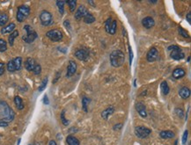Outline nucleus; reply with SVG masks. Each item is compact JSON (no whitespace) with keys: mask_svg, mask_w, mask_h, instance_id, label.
<instances>
[{"mask_svg":"<svg viewBox=\"0 0 191 145\" xmlns=\"http://www.w3.org/2000/svg\"><path fill=\"white\" fill-rule=\"evenodd\" d=\"M188 131L186 130L183 134V136H182V144H186L187 143V140H188Z\"/></svg>","mask_w":191,"mask_h":145,"instance_id":"e433bc0d","label":"nucleus"},{"mask_svg":"<svg viewBox=\"0 0 191 145\" xmlns=\"http://www.w3.org/2000/svg\"><path fill=\"white\" fill-rule=\"evenodd\" d=\"M142 25L144 26L145 28L150 29V28L154 27L155 21H154V19L151 17H145V19H143V20H142Z\"/></svg>","mask_w":191,"mask_h":145,"instance_id":"dca6fc26","label":"nucleus"},{"mask_svg":"<svg viewBox=\"0 0 191 145\" xmlns=\"http://www.w3.org/2000/svg\"><path fill=\"white\" fill-rule=\"evenodd\" d=\"M30 14V8L27 5H20L18 7L17 11V20L19 22H23Z\"/></svg>","mask_w":191,"mask_h":145,"instance_id":"39448f33","label":"nucleus"},{"mask_svg":"<svg viewBox=\"0 0 191 145\" xmlns=\"http://www.w3.org/2000/svg\"><path fill=\"white\" fill-rule=\"evenodd\" d=\"M7 126H8V123L4 122H2L1 120H0V127H2V128H5V127H7Z\"/></svg>","mask_w":191,"mask_h":145,"instance_id":"a19ab883","label":"nucleus"},{"mask_svg":"<svg viewBox=\"0 0 191 145\" xmlns=\"http://www.w3.org/2000/svg\"><path fill=\"white\" fill-rule=\"evenodd\" d=\"M8 20H9V17L6 13H0V27H4L8 22Z\"/></svg>","mask_w":191,"mask_h":145,"instance_id":"bb28decb","label":"nucleus"},{"mask_svg":"<svg viewBox=\"0 0 191 145\" xmlns=\"http://www.w3.org/2000/svg\"><path fill=\"white\" fill-rule=\"evenodd\" d=\"M14 103H15V106L19 110H22L24 108V104H23L22 99L20 98L19 96H16L14 98Z\"/></svg>","mask_w":191,"mask_h":145,"instance_id":"a878e982","label":"nucleus"},{"mask_svg":"<svg viewBox=\"0 0 191 145\" xmlns=\"http://www.w3.org/2000/svg\"><path fill=\"white\" fill-rule=\"evenodd\" d=\"M65 3L69 5L70 11H71V13H73V11H75V9H76V6H77V2L74 1V0H72V1H67Z\"/></svg>","mask_w":191,"mask_h":145,"instance_id":"7c9ffc66","label":"nucleus"},{"mask_svg":"<svg viewBox=\"0 0 191 145\" xmlns=\"http://www.w3.org/2000/svg\"><path fill=\"white\" fill-rule=\"evenodd\" d=\"M151 133V130L144 127V126H138L135 128V134L137 137L144 139L150 136V134Z\"/></svg>","mask_w":191,"mask_h":145,"instance_id":"9d476101","label":"nucleus"},{"mask_svg":"<svg viewBox=\"0 0 191 145\" xmlns=\"http://www.w3.org/2000/svg\"><path fill=\"white\" fill-rule=\"evenodd\" d=\"M47 84H48V78H45L43 79L42 84H41V86L39 87V92H42V91L46 88Z\"/></svg>","mask_w":191,"mask_h":145,"instance_id":"c9c22d12","label":"nucleus"},{"mask_svg":"<svg viewBox=\"0 0 191 145\" xmlns=\"http://www.w3.org/2000/svg\"><path fill=\"white\" fill-rule=\"evenodd\" d=\"M40 20L42 26L48 27L53 23V17L52 14L48 11H42L40 14Z\"/></svg>","mask_w":191,"mask_h":145,"instance_id":"6e6552de","label":"nucleus"},{"mask_svg":"<svg viewBox=\"0 0 191 145\" xmlns=\"http://www.w3.org/2000/svg\"><path fill=\"white\" fill-rule=\"evenodd\" d=\"M7 49V42L4 39H0V52H5Z\"/></svg>","mask_w":191,"mask_h":145,"instance_id":"c756f323","label":"nucleus"},{"mask_svg":"<svg viewBox=\"0 0 191 145\" xmlns=\"http://www.w3.org/2000/svg\"><path fill=\"white\" fill-rule=\"evenodd\" d=\"M7 70L10 71V72H14L15 71V68H14V65H13V60H11V61L8 62V63H7Z\"/></svg>","mask_w":191,"mask_h":145,"instance_id":"72a5a7b5","label":"nucleus"},{"mask_svg":"<svg viewBox=\"0 0 191 145\" xmlns=\"http://www.w3.org/2000/svg\"><path fill=\"white\" fill-rule=\"evenodd\" d=\"M90 100L88 98H86V97H84L82 100V105H83V109H84V111L86 113L87 112V106H88V103H89Z\"/></svg>","mask_w":191,"mask_h":145,"instance_id":"2f4dec72","label":"nucleus"},{"mask_svg":"<svg viewBox=\"0 0 191 145\" xmlns=\"http://www.w3.org/2000/svg\"><path fill=\"white\" fill-rule=\"evenodd\" d=\"M83 19H84V21H85L86 24H92V23H93V22L95 21V18H94L91 13L86 14Z\"/></svg>","mask_w":191,"mask_h":145,"instance_id":"cd10ccee","label":"nucleus"},{"mask_svg":"<svg viewBox=\"0 0 191 145\" xmlns=\"http://www.w3.org/2000/svg\"><path fill=\"white\" fill-rule=\"evenodd\" d=\"M15 117V113L7 102L0 100V120L4 122L9 123L13 122Z\"/></svg>","mask_w":191,"mask_h":145,"instance_id":"f257e3e1","label":"nucleus"},{"mask_svg":"<svg viewBox=\"0 0 191 145\" xmlns=\"http://www.w3.org/2000/svg\"><path fill=\"white\" fill-rule=\"evenodd\" d=\"M185 75H186V72L182 68H177L173 71V77L175 79H180V78H183Z\"/></svg>","mask_w":191,"mask_h":145,"instance_id":"a211bd4d","label":"nucleus"},{"mask_svg":"<svg viewBox=\"0 0 191 145\" xmlns=\"http://www.w3.org/2000/svg\"><path fill=\"white\" fill-rule=\"evenodd\" d=\"M24 29H25V31L27 32V34L23 36L22 40L27 43H32L35 39L37 38V36H38L37 33L35 32L34 29L29 25H26L24 27Z\"/></svg>","mask_w":191,"mask_h":145,"instance_id":"20e7f679","label":"nucleus"},{"mask_svg":"<svg viewBox=\"0 0 191 145\" xmlns=\"http://www.w3.org/2000/svg\"><path fill=\"white\" fill-rule=\"evenodd\" d=\"M49 145H57V144H56V141H54V140H51V141H50V143H49Z\"/></svg>","mask_w":191,"mask_h":145,"instance_id":"c03bdc74","label":"nucleus"},{"mask_svg":"<svg viewBox=\"0 0 191 145\" xmlns=\"http://www.w3.org/2000/svg\"><path fill=\"white\" fill-rule=\"evenodd\" d=\"M29 145H41L39 142H34V143H31V144H29Z\"/></svg>","mask_w":191,"mask_h":145,"instance_id":"a18cd8bd","label":"nucleus"},{"mask_svg":"<svg viewBox=\"0 0 191 145\" xmlns=\"http://www.w3.org/2000/svg\"><path fill=\"white\" fill-rule=\"evenodd\" d=\"M61 120H62V123L64 125V126H68L69 125V122L67 120V119L65 118V111L64 110V111H62V113H61Z\"/></svg>","mask_w":191,"mask_h":145,"instance_id":"473e14b6","label":"nucleus"},{"mask_svg":"<svg viewBox=\"0 0 191 145\" xmlns=\"http://www.w3.org/2000/svg\"><path fill=\"white\" fill-rule=\"evenodd\" d=\"M129 64H131V63H132V59H133V52H132V49H131L130 47H129Z\"/></svg>","mask_w":191,"mask_h":145,"instance_id":"58836bf2","label":"nucleus"},{"mask_svg":"<svg viewBox=\"0 0 191 145\" xmlns=\"http://www.w3.org/2000/svg\"><path fill=\"white\" fill-rule=\"evenodd\" d=\"M122 126H123V124H117V125H115V128H114V129H121L122 128Z\"/></svg>","mask_w":191,"mask_h":145,"instance_id":"37998d69","label":"nucleus"},{"mask_svg":"<svg viewBox=\"0 0 191 145\" xmlns=\"http://www.w3.org/2000/svg\"><path fill=\"white\" fill-rule=\"evenodd\" d=\"M187 20L188 21V23H191V13H188L187 14Z\"/></svg>","mask_w":191,"mask_h":145,"instance_id":"79ce46f5","label":"nucleus"},{"mask_svg":"<svg viewBox=\"0 0 191 145\" xmlns=\"http://www.w3.org/2000/svg\"><path fill=\"white\" fill-rule=\"evenodd\" d=\"M5 72V63H0V76H2Z\"/></svg>","mask_w":191,"mask_h":145,"instance_id":"4c0bfd02","label":"nucleus"},{"mask_svg":"<svg viewBox=\"0 0 191 145\" xmlns=\"http://www.w3.org/2000/svg\"><path fill=\"white\" fill-rule=\"evenodd\" d=\"M160 90H161V92L163 93V95H168L170 92V88L168 86V83L166 81H163L160 84Z\"/></svg>","mask_w":191,"mask_h":145,"instance_id":"b1692460","label":"nucleus"},{"mask_svg":"<svg viewBox=\"0 0 191 145\" xmlns=\"http://www.w3.org/2000/svg\"><path fill=\"white\" fill-rule=\"evenodd\" d=\"M105 28H106L107 33H109L110 34H115L116 32V28H117L116 20H114L111 18H109L105 22Z\"/></svg>","mask_w":191,"mask_h":145,"instance_id":"9b49d317","label":"nucleus"},{"mask_svg":"<svg viewBox=\"0 0 191 145\" xmlns=\"http://www.w3.org/2000/svg\"><path fill=\"white\" fill-rule=\"evenodd\" d=\"M15 27H16V25L14 23H10L8 24L7 26L4 27L2 29H1V33L2 34H7V33H11L14 30H15Z\"/></svg>","mask_w":191,"mask_h":145,"instance_id":"f3484780","label":"nucleus"},{"mask_svg":"<svg viewBox=\"0 0 191 145\" xmlns=\"http://www.w3.org/2000/svg\"><path fill=\"white\" fill-rule=\"evenodd\" d=\"M179 95H180L182 99L187 100L190 96V90L188 87H182L180 91H179Z\"/></svg>","mask_w":191,"mask_h":145,"instance_id":"aec40b11","label":"nucleus"},{"mask_svg":"<svg viewBox=\"0 0 191 145\" xmlns=\"http://www.w3.org/2000/svg\"><path fill=\"white\" fill-rule=\"evenodd\" d=\"M46 36L50 41H56H56H60L63 39V37H64L63 33L60 30H58V29H52V30L48 31L46 33Z\"/></svg>","mask_w":191,"mask_h":145,"instance_id":"0eeeda50","label":"nucleus"},{"mask_svg":"<svg viewBox=\"0 0 191 145\" xmlns=\"http://www.w3.org/2000/svg\"><path fill=\"white\" fill-rule=\"evenodd\" d=\"M13 65H14V68H15V71L17 70H19L21 69V66H22V58L21 57H16L14 59H13Z\"/></svg>","mask_w":191,"mask_h":145,"instance_id":"5701e85b","label":"nucleus"},{"mask_svg":"<svg viewBox=\"0 0 191 145\" xmlns=\"http://www.w3.org/2000/svg\"><path fill=\"white\" fill-rule=\"evenodd\" d=\"M159 57V52L156 47H151V49L147 52L146 55V59L149 63L155 62Z\"/></svg>","mask_w":191,"mask_h":145,"instance_id":"f8f14e48","label":"nucleus"},{"mask_svg":"<svg viewBox=\"0 0 191 145\" xmlns=\"http://www.w3.org/2000/svg\"><path fill=\"white\" fill-rule=\"evenodd\" d=\"M25 68L28 71H32L35 75H39L42 72V67L39 63H36V61L31 57L27 58L25 62Z\"/></svg>","mask_w":191,"mask_h":145,"instance_id":"7ed1b4c3","label":"nucleus"},{"mask_svg":"<svg viewBox=\"0 0 191 145\" xmlns=\"http://www.w3.org/2000/svg\"><path fill=\"white\" fill-rule=\"evenodd\" d=\"M43 103H44L45 105H49V104H50V101H49V99H48V96H47V95H45V96H44Z\"/></svg>","mask_w":191,"mask_h":145,"instance_id":"ea45409f","label":"nucleus"},{"mask_svg":"<svg viewBox=\"0 0 191 145\" xmlns=\"http://www.w3.org/2000/svg\"><path fill=\"white\" fill-rule=\"evenodd\" d=\"M136 110L139 114V115L142 118H146L147 117V113H146V108L145 106L142 102H137L136 104Z\"/></svg>","mask_w":191,"mask_h":145,"instance_id":"2eb2a0df","label":"nucleus"},{"mask_svg":"<svg viewBox=\"0 0 191 145\" xmlns=\"http://www.w3.org/2000/svg\"><path fill=\"white\" fill-rule=\"evenodd\" d=\"M18 35H19V31H17V30H14L13 33H10L9 38H8V42H9L10 46H13L14 40H15V38L18 37Z\"/></svg>","mask_w":191,"mask_h":145,"instance_id":"393cba45","label":"nucleus"},{"mask_svg":"<svg viewBox=\"0 0 191 145\" xmlns=\"http://www.w3.org/2000/svg\"><path fill=\"white\" fill-rule=\"evenodd\" d=\"M88 13H88V10H87L84 5H80V6L78 8L76 13H75V19H78V20H80V19H84V17H85L86 14H88Z\"/></svg>","mask_w":191,"mask_h":145,"instance_id":"ddd939ff","label":"nucleus"},{"mask_svg":"<svg viewBox=\"0 0 191 145\" xmlns=\"http://www.w3.org/2000/svg\"><path fill=\"white\" fill-rule=\"evenodd\" d=\"M64 4H65L64 1H57L56 2V5L58 7L59 13H60L61 15H63L64 13Z\"/></svg>","mask_w":191,"mask_h":145,"instance_id":"c85d7f7f","label":"nucleus"},{"mask_svg":"<svg viewBox=\"0 0 191 145\" xmlns=\"http://www.w3.org/2000/svg\"><path fill=\"white\" fill-rule=\"evenodd\" d=\"M114 113H115V107L113 106H110L109 107H107L106 110H104L101 113V117L104 120H107V119H109V117L110 115H112Z\"/></svg>","mask_w":191,"mask_h":145,"instance_id":"6ab92c4d","label":"nucleus"},{"mask_svg":"<svg viewBox=\"0 0 191 145\" xmlns=\"http://www.w3.org/2000/svg\"><path fill=\"white\" fill-rule=\"evenodd\" d=\"M160 136L163 139H169V138H173L174 136V133L170 130H164V131L160 132Z\"/></svg>","mask_w":191,"mask_h":145,"instance_id":"412c9836","label":"nucleus"},{"mask_svg":"<svg viewBox=\"0 0 191 145\" xmlns=\"http://www.w3.org/2000/svg\"><path fill=\"white\" fill-rule=\"evenodd\" d=\"M66 142H67L68 145H79L80 144L78 139L73 136H68L66 138Z\"/></svg>","mask_w":191,"mask_h":145,"instance_id":"4be33fe9","label":"nucleus"},{"mask_svg":"<svg viewBox=\"0 0 191 145\" xmlns=\"http://www.w3.org/2000/svg\"><path fill=\"white\" fill-rule=\"evenodd\" d=\"M179 33H180V35L183 36L184 38H189L188 33L186 30H184L183 28H182V27H179Z\"/></svg>","mask_w":191,"mask_h":145,"instance_id":"f704fd0d","label":"nucleus"},{"mask_svg":"<svg viewBox=\"0 0 191 145\" xmlns=\"http://www.w3.org/2000/svg\"><path fill=\"white\" fill-rule=\"evenodd\" d=\"M77 63L72 61V60H70L69 62V65H68V68H67V73H66V77L67 78H70L72 77L75 73H76V70H77Z\"/></svg>","mask_w":191,"mask_h":145,"instance_id":"4468645a","label":"nucleus"},{"mask_svg":"<svg viewBox=\"0 0 191 145\" xmlns=\"http://www.w3.org/2000/svg\"><path fill=\"white\" fill-rule=\"evenodd\" d=\"M89 55H90V52H89V49L86 47L78 48L75 52V56L78 60H80V61H84V62L87 61Z\"/></svg>","mask_w":191,"mask_h":145,"instance_id":"1a4fd4ad","label":"nucleus"},{"mask_svg":"<svg viewBox=\"0 0 191 145\" xmlns=\"http://www.w3.org/2000/svg\"><path fill=\"white\" fill-rule=\"evenodd\" d=\"M109 59H110L111 65L115 68H118V67H121L124 63L125 55L123 51L119 49H115L111 52Z\"/></svg>","mask_w":191,"mask_h":145,"instance_id":"f03ea898","label":"nucleus"},{"mask_svg":"<svg viewBox=\"0 0 191 145\" xmlns=\"http://www.w3.org/2000/svg\"><path fill=\"white\" fill-rule=\"evenodd\" d=\"M168 50L170 51V56L174 60H182L185 57V54L178 46H170Z\"/></svg>","mask_w":191,"mask_h":145,"instance_id":"423d86ee","label":"nucleus"}]
</instances>
